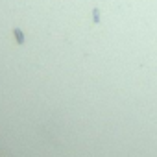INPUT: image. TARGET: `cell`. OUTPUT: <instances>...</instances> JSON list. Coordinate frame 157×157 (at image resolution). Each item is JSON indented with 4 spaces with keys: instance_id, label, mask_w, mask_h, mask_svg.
Returning <instances> with one entry per match:
<instances>
[{
    "instance_id": "6da1fadb",
    "label": "cell",
    "mask_w": 157,
    "mask_h": 157,
    "mask_svg": "<svg viewBox=\"0 0 157 157\" xmlns=\"http://www.w3.org/2000/svg\"><path fill=\"white\" fill-rule=\"evenodd\" d=\"M13 33H15V39H17V43H19V44H24V33H22L19 28H15V30H13Z\"/></svg>"
},
{
    "instance_id": "7a4b0ae2",
    "label": "cell",
    "mask_w": 157,
    "mask_h": 157,
    "mask_svg": "<svg viewBox=\"0 0 157 157\" xmlns=\"http://www.w3.org/2000/svg\"><path fill=\"white\" fill-rule=\"evenodd\" d=\"M93 22H94V24H98V22H100V11L96 8L93 9Z\"/></svg>"
}]
</instances>
